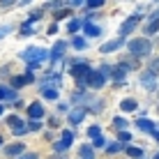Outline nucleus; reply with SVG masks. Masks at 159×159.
I'll return each mask as SVG.
<instances>
[{
    "label": "nucleus",
    "instance_id": "obj_1",
    "mask_svg": "<svg viewBox=\"0 0 159 159\" xmlns=\"http://www.w3.org/2000/svg\"><path fill=\"white\" fill-rule=\"evenodd\" d=\"M127 48L134 56H148V53H150V42L143 39V37H136V39H131L127 44Z\"/></svg>",
    "mask_w": 159,
    "mask_h": 159
},
{
    "label": "nucleus",
    "instance_id": "obj_2",
    "mask_svg": "<svg viewBox=\"0 0 159 159\" xmlns=\"http://www.w3.org/2000/svg\"><path fill=\"white\" fill-rule=\"evenodd\" d=\"M21 58H23V60H28V65H32V62H42V60H46V58H48V53L44 51V48L32 46V48H28V51H23V53H21Z\"/></svg>",
    "mask_w": 159,
    "mask_h": 159
},
{
    "label": "nucleus",
    "instance_id": "obj_3",
    "mask_svg": "<svg viewBox=\"0 0 159 159\" xmlns=\"http://www.w3.org/2000/svg\"><path fill=\"white\" fill-rule=\"evenodd\" d=\"M104 81H106V76H104L99 69H95V72H90V74L85 76L83 83H85V85H90V88H102V85H104Z\"/></svg>",
    "mask_w": 159,
    "mask_h": 159
},
{
    "label": "nucleus",
    "instance_id": "obj_4",
    "mask_svg": "<svg viewBox=\"0 0 159 159\" xmlns=\"http://www.w3.org/2000/svg\"><path fill=\"white\" fill-rule=\"evenodd\" d=\"M90 72H92V69L88 67L85 62H79V65H76V67H72V69H69V74H72L74 79L79 81V83H83V81H85V76L90 74Z\"/></svg>",
    "mask_w": 159,
    "mask_h": 159
},
{
    "label": "nucleus",
    "instance_id": "obj_5",
    "mask_svg": "<svg viewBox=\"0 0 159 159\" xmlns=\"http://www.w3.org/2000/svg\"><path fill=\"white\" fill-rule=\"evenodd\" d=\"M72 143H74V134H72L69 129H65V131H62V141H58V143L53 145V148H56L58 152H62V150H67V148L72 145Z\"/></svg>",
    "mask_w": 159,
    "mask_h": 159
},
{
    "label": "nucleus",
    "instance_id": "obj_6",
    "mask_svg": "<svg viewBox=\"0 0 159 159\" xmlns=\"http://www.w3.org/2000/svg\"><path fill=\"white\" fill-rule=\"evenodd\" d=\"M139 21H141V14H134V16H129V19L122 23V28H120V35H122V37H125V35H129V32L134 30L136 25H139Z\"/></svg>",
    "mask_w": 159,
    "mask_h": 159
},
{
    "label": "nucleus",
    "instance_id": "obj_7",
    "mask_svg": "<svg viewBox=\"0 0 159 159\" xmlns=\"http://www.w3.org/2000/svg\"><path fill=\"white\" fill-rule=\"evenodd\" d=\"M127 76V65H116V67H111V79L120 83V81Z\"/></svg>",
    "mask_w": 159,
    "mask_h": 159
},
{
    "label": "nucleus",
    "instance_id": "obj_8",
    "mask_svg": "<svg viewBox=\"0 0 159 159\" xmlns=\"http://www.w3.org/2000/svg\"><path fill=\"white\" fill-rule=\"evenodd\" d=\"M85 111H88L85 106H76L74 111H69V122H72V125H79L81 120L85 118Z\"/></svg>",
    "mask_w": 159,
    "mask_h": 159
},
{
    "label": "nucleus",
    "instance_id": "obj_9",
    "mask_svg": "<svg viewBox=\"0 0 159 159\" xmlns=\"http://www.w3.org/2000/svg\"><path fill=\"white\" fill-rule=\"evenodd\" d=\"M28 116H30V120H39L42 116H44V106H42V104H30V106H28Z\"/></svg>",
    "mask_w": 159,
    "mask_h": 159
},
{
    "label": "nucleus",
    "instance_id": "obj_10",
    "mask_svg": "<svg viewBox=\"0 0 159 159\" xmlns=\"http://www.w3.org/2000/svg\"><path fill=\"white\" fill-rule=\"evenodd\" d=\"M155 32H159V12L152 14V21L148 23V28H145V35H155Z\"/></svg>",
    "mask_w": 159,
    "mask_h": 159
},
{
    "label": "nucleus",
    "instance_id": "obj_11",
    "mask_svg": "<svg viewBox=\"0 0 159 159\" xmlns=\"http://www.w3.org/2000/svg\"><path fill=\"white\" fill-rule=\"evenodd\" d=\"M120 46H122V39H113V42H106L99 51H102V53H113V51H118Z\"/></svg>",
    "mask_w": 159,
    "mask_h": 159
},
{
    "label": "nucleus",
    "instance_id": "obj_12",
    "mask_svg": "<svg viewBox=\"0 0 159 159\" xmlns=\"http://www.w3.org/2000/svg\"><path fill=\"white\" fill-rule=\"evenodd\" d=\"M28 83H32V74L14 76V79H12V85H14V88H23V85H28Z\"/></svg>",
    "mask_w": 159,
    "mask_h": 159
},
{
    "label": "nucleus",
    "instance_id": "obj_13",
    "mask_svg": "<svg viewBox=\"0 0 159 159\" xmlns=\"http://www.w3.org/2000/svg\"><path fill=\"white\" fill-rule=\"evenodd\" d=\"M65 46H67L65 42H58L56 46H53V53H51V62H56V60H60V58H62V53H65Z\"/></svg>",
    "mask_w": 159,
    "mask_h": 159
},
{
    "label": "nucleus",
    "instance_id": "obj_14",
    "mask_svg": "<svg viewBox=\"0 0 159 159\" xmlns=\"http://www.w3.org/2000/svg\"><path fill=\"white\" fill-rule=\"evenodd\" d=\"M141 83H143L148 90H152V88H155V74L152 72H143L141 74Z\"/></svg>",
    "mask_w": 159,
    "mask_h": 159
},
{
    "label": "nucleus",
    "instance_id": "obj_15",
    "mask_svg": "<svg viewBox=\"0 0 159 159\" xmlns=\"http://www.w3.org/2000/svg\"><path fill=\"white\" fill-rule=\"evenodd\" d=\"M5 155H9V157L23 155V143H14V145H7V148H5Z\"/></svg>",
    "mask_w": 159,
    "mask_h": 159
},
{
    "label": "nucleus",
    "instance_id": "obj_16",
    "mask_svg": "<svg viewBox=\"0 0 159 159\" xmlns=\"http://www.w3.org/2000/svg\"><path fill=\"white\" fill-rule=\"evenodd\" d=\"M136 125H139V129H141V131H148V134H155V125H152L148 118H141Z\"/></svg>",
    "mask_w": 159,
    "mask_h": 159
},
{
    "label": "nucleus",
    "instance_id": "obj_17",
    "mask_svg": "<svg viewBox=\"0 0 159 159\" xmlns=\"http://www.w3.org/2000/svg\"><path fill=\"white\" fill-rule=\"evenodd\" d=\"M99 32H102V28H99V25L85 23V35H88V37H97V35H99Z\"/></svg>",
    "mask_w": 159,
    "mask_h": 159
},
{
    "label": "nucleus",
    "instance_id": "obj_18",
    "mask_svg": "<svg viewBox=\"0 0 159 159\" xmlns=\"http://www.w3.org/2000/svg\"><path fill=\"white\" fill-rule=\"evenodd\" d=\"M120 108L122 111H136V102L134 99H122L120 102Z\"/></svg>",
    "mask_w": 159,
    "mask_h": 159
},
{
    "label": "nucleus",
    "instance_id": "obj_19",
    "mask_svg": "<svg viewBox=\"0 0 159 159\" xmlns=\"http://www.w3.org/2000/svg\"><path fill=\"white\" fill-rule=\"evenodd\" d=\"M81 159H95V155H92V148L90 145H81Z\"/></svg>",
    "mask_w": 159,
    "mask_h": 159
},
{
    "label": "nucleus",
    "instance_id": "obj_20",
    "mask_svg": "<svg viewBox=\"0 0 159 159\" xmlns=\"http://www.w3.org/2000/svg\"><path fill=\"white\" fill-rule=\"evenodd\" d=\"M0 99H14V92L9 88H2L0 85Z\"/></svg>",
    "mask_w": 159,
    "mask_h": 159
},
{
    "label": "nucleus",
    "instance_id": "obj_21",
    "mask_svg": "<svg viewBox=\"0 0 159 159\" xmlns=\"http://www.w3.org/2000/svg\"><path fill=\"white\" fill-rule=\"evenodd\" d=\"M88 136H90V139H99V136H102V129L97 127V125H92V127L88 129Z\"/></svg>",
    "mask_w": 159,
    "mask_h": 159
},
{
    "label": "nucleus",
    "instance_id": "obj_22",
    "mask_svg": "<svg viewBox=\"0 0 159 159\" xmlns=\"http://www.w3.org/2000/svg\"><path fill=\"white\" fill-rule=\"evenodd\" d=\"M74 48H79V51H83V48H85V39H83V37H74Z\"/></svg>",
    "mask_w": 159,
    "mask_h": 159
},
{
    "label": "nucleus",
    "instance_id": "obj_23",
    "mask_svg": "<svg viewBox=\"0 0 159 159\" xmlns=\"http://www.w3.org/2000/svg\"><path fill=\"white\" fill-rule=\"evenodd\" d=\"M44 97H46V99H56L58 90H53V88H44Z\"/></svg>",
    "mask_w": 159,
    "mask_h": 159
},
{
    "label": "nucleus",
    "instance_id": "obj_24",
    "mask_svg": "<svg viewBox=\"0 0 159 159\" xmlns=\"http://www.w3.org/2000/svg\"><path fill=\"white\" fill-rule=\"evenodd\" d=\"M127 155L129 157H143V150L141 148H127Z\"/></svg>",
    "mask_w": 159,
    "mask_h": 159
},
{
    "label": "nucleus",
    "instance_id": "obj_25",
    "mask_svg": "<svg viewBox=\"0 0 159 159\" xmlns=\"http://www.w3.org/2000/svg\"><path fill=\"white\" fill-rule=\"evenodd\" d=\"M7 125H9V129H14V127H19V125H21V120L16 118V116H9L7 118Z\"/></svg>",
    "mask_w": 159,
    "mask_h": 159
},
{
    "label": "nucleus",
    "instance_id": "obj_26",
    "mask_svg": "<svg viewBox=\"0 0 159 159\" xmlns=\"http://www.w3.org/2000/svg\"><path fill=\"white\" fill-rule=\"evenodd\" d=\"M102 5H104L102 0H90V2H88L85 7H88V9H97V7H102Z\"/></svg>",
    "mask_w": 159,
    "mask_h": 159
},
{
    "label": "nucleus",
    "instance_id": "obj_27",
    "mask_svg": "<svg viewBox=\"0 0 159 159\" xmlns=\"http://www.w3.org/2000/svg\"><path fill=\"white\" fill-rule=\"evenodd\" d=\"M12 131H14L16 136H21V134H25V131H28V127H25V125H19V127H14Z\"/></svg>",
    "mask_w": 159,
    "mask_h": 159
},
{
    "label": "nucleus",
    "instance_id": "obj_28",
    "mask_svg": "<svg viewBox=\"0 0 159 159\" xmlns=\"http://www.w3.org/2000/svg\"><path fill=\"white\" fill-rule=\"evenodd\" d=\"M79 28H81V23H79V21H69V28H67L69 32H76Z\"/></svg>",
    "mask_w": 159,
    "mask_h": 159
},
{
    "label": "nucleus",
    "instance_id": "obj_29",
    "mask_svg": "<svg viewBox=\"0 0 159 159\" xmlns=\"http://www.w3.org/2000/svg\"><path fill=\"white\" fill-rule=\"evenodd\" d=\"M113 122H116V127H118V129L127 127V120H122V118H116V120H113Z\"/></svg>",
    "mask_w": 159,
    "mask_h": 159
},
{
    "label": "nucleus",
    "instance_id": "obj_30",
    "mask_svg": "<svg viewBox=\"0 0 159 159\" xmlns=\"http://www.w3.org/2000/svg\"><path fill=\"white\" fill-rule=\"evenodd\" d=\"M37 19H42V9H37V12H32V14H30V23H35Z\"/></svg>",
    "mask_w": 159,
    "mask_h": 159
},
{
    "label": "nucleus",
    "instance_id": "obj_31",
    "mask_svg": "<svg viewBox=\"0 0 159 159\" xmlns=\"http://www.w3.org/2000/svg\"><path fill=\"white\" fill-rule=\"evenodd\" d=\"M72 12L69 9H60V12H56V19H65V16H69Z\"/></svg>",
    "mask_w": 159,
    "mask_h": 159
},
{
    "label": "nucleus",
    "instance_id": "obj_32",
    "mask_svg": "<svg viewBox=\"0 0 159 159\" xmlns=\"http://www.w3.org/2000/svg\"><path fill=\"white\" fill-rule=\"evenodd\" d=\"M127 141H131V136L127 134V131H122V134H120V143L125 145V143H127Z\"/></svg>",
    "mask_w": 159,
    "mask_h": 159
},
{
    "label": "nucleus",
    "instance_id": "obj_33",
    "mask_svg": "<svg viewBox=\"0 0 159 159\" xmlns=\"http://www.w3.org/2000/svg\"><path fill=\"white\" fill-rule=\"evenodd\" d=\"M39 127H42V125L37 122V120H30V125H28V129H32V131H37Z\"/></svg>",
    "mask_w": 159,
    "mask_h": 159
},
{
    "label": "nucleus",
    "instance_id": "obj_34",
    "mask_svg": "<svg viewBox=\"0 0 159 159\" xmlns=\"http://www.w3.org/2000/svg\"><path fill=\"white\" fill-rule=\"evenodd\" d=\"M19 159H39V157H37L35 152H25V155H21Z\"/></svg>",
    "mask_w": 159,
    "mask_h": 159
},
{
    "label": "nucleus",
    "instance_id": "obj_35",
    "mask_svg": "<svg viewBox=\"0 0 159 159\" xmlns=\"http://www.w3.org/2000/svg\"><path fill=\"white\" fill-rule=\"evenodd\" d=\"M120 148H122V143H113V145H108V152H118Z\"/></svg>",
    "mask_w": 159,
    "mask_h": 159
},
{
    "label": "nucleus",
    "instance_id": "obj_36",
    "mask_svg": "<svg viewBox=\"0 0 159 159\" xmlns=\"http://www.w3.org/2000/svg\"><path fill=\"white\" fill-rule=\"evenodd\" d=\"M46 7H48V9H51V7H53V9H62V2H48Z\"/></svg>",
    "mask_w": 159,
    "mask_h": 159
},
{
    "label": "nucleus",
    "instance_id": "obj_37",
    "mask_svg": "<svg viewBox=\"0 0 159 159\" xmlns=\"http://www.w3.org/2000/svg\"><path fill=\"white\" fill-rule=\"evenodd\" d=\"M56 32H58V25L51 23V25H48V35H56Z\"/></svg>",
    "mask_w": 159,
    "mask_h": 159
},
{
    "label": "nucleus",
    "instance_id": "obj_38",
    "mask_svg": "<svg viewBox=\"0 0 159 159\" xmlns=\"http://www.w3.org/2000/svg\"><path fill=\"white\" fill-rule=\"evenodd\" d=\"M7 32H9V28H7V25H2V28H0V37H5Z\"/></svg>",
    "mask_w": 159,
    "mask_h": 159
},
{
    "label": "nucleus",
    "instance_id": "obj_39",
    "mask_svg": "<svg viewBox=\"0 0 159 159\" xmlns=\"http://www.w3.org/2000/svg\"><path fill=\"white\" fill-rule=\"evenodd\" d=\"M95 145H97V148H102V145H104V139H102V136H99V139H95Z\"/></svg>",
    "mask_w": 159,
    "mask_h": 159
},
{
    "label": "nucleus",
    "instance_id": "obj_40",
    "mask_svg": "<svg viewBox=\"0 0 159 159\" xmlns=\"http://www.w3.org/2000/svg\"><path fill=\"white\" fill-rule=\"evenodd\" d=\"M0 116H2V104H0Z\"/></svg>",
    "mask_w": 159,
    "mask_h": 159
},
{
    "label": "nucleus",
    "instance_id": "obj_41",
    "mask_svg": "<svg viewBox=\"0 0 159 159\" xmlns=\"http://www.w3.org/2000/svg\"><path fill=\"white\" fill-rule=\"evenodd\" d=\"M155 159H159V152H157V157H155Z\"/></svg>",
    "mask_w": 159,
    "mask_h": 159
},
{
    "label": "nucleus",
    "instance_id": "obj_42",
    "mask_svg": "<svg viewBox=\"0 0 159 159\" xmlns=\"http://www.w3.org/2000/svg\"><path fill=\"white\" fill-rule=\"evenodd\" d=\"M0 143H2V139H0Z\"/></svg>",
    "mask_w": 159,
    "mask_h": 159
}]
</instances>
